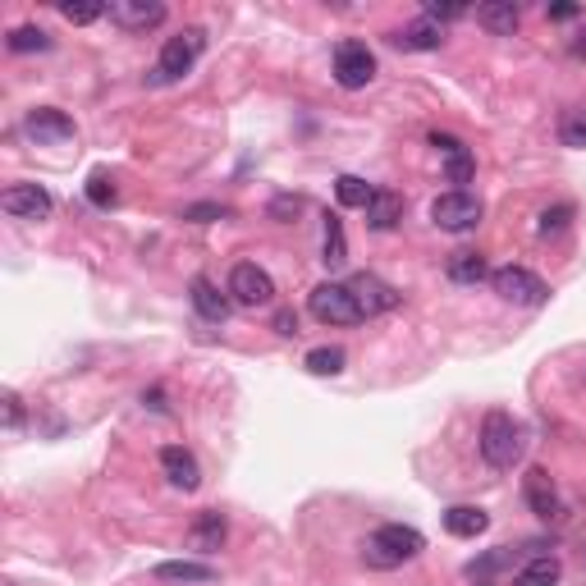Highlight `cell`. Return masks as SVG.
Listing matches in <instances>:
<instances>
[{"instance_id": "6da1fadb", "label": "cell", "mask_w": 586, "mask_h": 586, "mask_svg": "<svg viewBox=\"0 0 586 586\" xmlns=\"http://www.w3.org/2000/svg\"><path fill=\"white\" fill-rule=\"evenodd\" d=\"M477 445H481V458H486L490 467L509 472V467L522 463V454H527V426H522L513 413L495 408V413L481 417V440Z\"/></svg>"}, {"instance_id": "7a4b0ae2", "label": "cell", "mask_w": 586, "mask_h": 586, "mask_svg": "<svg viewBox=\"0 0 586 586\" xmlns=\"http://www.w3.org/2000/svg\"><path fill=\"white\" fill-rule=\"evenodd\" d=\"M422 550H426V536L417 532V527H408V522H385V527H376V532L367 536L362 559H367L371 568H399V564H408V559H417Z\"/></svg>"}, {"instance_id": "3957f363", "label": "cell", "mask_w": 586, "mask_h": 586, "mask_svg": "<svg viewBox=\"0 0 586 586\" xmlns=\"http://www.w3.org/2000/svg\"><path fill=\"white\" fill-rule=\"evenodd\" d=\"M202 46H207V33H202V28H184V33H174L170 42L161 46V55H156V65H152V74H147V83L165 87V83H179L184 74H193Z\"/></svg>"}, {"instance_id": "277c9868", "label": "cell", "mask_w": 586, "mask_h": 586, "mask_svg": "<svg viewBox=\"0 0 586 586\" xmlns=\"http://www.w3.org/2000/svg\"><path fill=\"white\" fill-rule=\"evenodd\" d=\"M307 307H312V316L321 321V326H358V321H367L362 316V307L353 303V293H348V284H316L312 298H307Z\"/></svg>"}, {"instance_id": "5b68a950", "label": "cell", "mask_w": 586, "mask_h": 586, "mask_svg": "<svg viewBox=\"0 0 586 586\" xmlns=\"http://www.w3.org/2000/svg\"><path fill=\"white\" fill-rule=\"evenodd\" d=\"M490 284L513 307H541L550 298V284L541 275H532L527 266H500V271H490Z\"/></svg>"}, {"instance_id": "8992f818", "label": "cell", "mask_w": 586, "mask_h": 586, "mask_svg": "<svg viewBox=\"0 0 586 586\" xmlns=\"http://www.w3.org/2000/svg\"><path fill=\"white\" fill-rule=\"evenodd\" d=\"M431 220L449 234H467V229L481 225V197H472L467 188H449L431 202Z\"/></svg>"}, {"instance_id": "52a82bcc", "label": "cell", "mask_w": 586, "mask_h": 586, "mask_svg": "<svg viewBox=\"0 0 586 586\" xmlns=\"http://www.w3.org/2000/svg\"><path fill=\"white\" fill-rule=\"evenodd\" d=\"M376 78V55L367 51V42H339L335 46V83L344 92H362V87Z\"/></svg>"}, {"instance_id": "ba28073f", "label": "cell", "mask_w": 586, "mask_h": 586, "mask_svg": "<svg viewBox=\"0 0 586 586\" xmlns=\"http://www.w3.org/2000/svg\"><path fill=\"white\" fill-rule=\"evenodd\" d=\"M229 293H234V303H243V307H261L275 298V280L261 271L257 261H239V266L229 271Z\"/></svg>"}, {"instance_id": "9c48e42d", "label": "cell", "mask_w": 586, "mask_h": 586, "mask_svg": "<svg viewBox=\"0 0 586 586\" xmlns=\"http://www.w3.org/2000/svg\"><path fill=\"white\" fill-rule=\"evenodd\" d=\"M106 14L115 28H124V33H147V28H161L165 23L161 0H110Z\"/></svg>"}, {"instance_id": "30bf717a", "label": "cell", "mask_w": 586, "mask_h": 586, "mask_svg": "<svg viewBox=\"0 0 586 586\" xmlns=\"http://www.w3.org/2000/svg\"><path fill=\"white\" fill-rule=\"evenodd\" d=\"M0 207L10 211L14 220H46L55 207V197L42 184H10L0 193Z\"/></svg>"}, {"instance_id": "8fae6325", "label": "cell", "mask_w": 586, "mask_h": 586, "mask_svg": "<svg viewBox=\"0 0 586 586\" xmlns=\"http://www.w3.org/2000/svg\"><path fill=\"white\" fill-rule=\"evenodd\" d=\"M348 293H353V303L362 307V316H380V312H394V307H399V289L385 284L380 275H367V271L348 280Z\"/></svg>"}, {"instance_id": "7c38bea8", "label": "cell", "mask_w": 586, "mask_h": 586, "mask_svg": "<svg viewBox=\"0 0 586 586\" xmlns=\"http://www.w3.org/2000/svg\"><path fill=\"white\" fill-rule=\"evenodd\" d=\"M522 495H527V504H532L536 518L554 522L559 513H564V500H559V486H554V477L545 472V467H532L527 477H522Z\"/></svg>"}, {"instance_id": "4fadbf2b", "label": "cell", "mask_w": 586, "mask_h": 586, "mask_svg": "<svg viewBox=\"0 0 586 586\" xmlns=\"http://www.w3.org/2000/svg\"><path fill=\"white\" fill-rule=\"evenodd\" d=\"M161 472H165V481H170L174 490H197L202 486V467H197V458L188 454L184 445H165L161 449Z\"/></svg>"}, {"instance_id": "5bb4252c", "label": "cell", "mask_w": 586, "mask_h": 586, "mask_svg": "<svg viewBox=\"0 0 586 586\" xmlns=\"http://www.w3.org/2000/svg\"><path fill=\"white\" fill-rule=\"evenodd\" d=\"M23 129L33 133L37 142H69V138H74V120H69L65 110H55V106H37V110H28Z\"/></svg>"}, {"instance_id": "9a60e30c", "label": "cell", "mask_w": 586, "mask_h": 586, "mask_svg": "<svg viewBox=\"0 0 586 586\" xmlns=\"http://www.w3.org/2000/svg\"><path fill=\"white\" fill-rule=\"evenodd\" d=\"M431 147L435 152H445V170H449V184H472V174H477V161H472V152H467L463 142L454 138V133H431Z\"/></svg>"}, {"instance_id": "2e32d148", "label": "cell", "mask_w": 586, "mask_h": 586, "mask_svg": "<svg viewBox=\"0 0 586 586\" xmlns=\"http://www.w3.org/2000/svg\"><path fill=\"white\" fill-rule=\"evenodd\" d=\"M188 298H193V307H197V316H202V321H211V326L229 321V298L207 280V275H197V280L188 284Z\"/></svg>"}, {"instance_id": "e0dca14e", "label": "cell", "mask_w": 586, "mask_h": 586, "mask_svg": "<svg viewBox=\"0 0 586 586\" xmlns=\"http://www.w3.org/2000/svg\"><path fill=\"white\" fill-rule=\"evenodd\" d=\"M390 42L399 46V51H440V42H445V28H440V23H431L422 14L417 23H408V28L390 33Z\"/></svg>"}, {"instance_id": "ac0fdd59", "label": "cell", "mask_w": 586, "mask_h": 586, "mask_svg": "<svg viewBox=\"0 0 586 586\" xmlns=\"http://www.w3.org/2000/svg\"><path fill=\"white\" fill-rule=\"evenodd\" d=\"M477 23L495 37H513L522 23V10L513 0H486V5H477Z\"/></svg>"}, {"instance_id": "d6986e66", "label": "cell", "mask_w": 586, "mask_h": 586, "mask_svg": "<svg viewBox=\"0 0 586 586\" xmlns=\"http://www.w3.org/2000/svg\"><path fill=\"white\" fill-rule=\"evenodd\" d=\"M486 527H490V513L477 509V504H454V509H445V532L458 536V541H477Z\"/></svg>"}, {"instance_id": "ffe728a7", "label": "cell", "mask_w": 586, "mask_h": 586, "mask_svg": "<svg viewBox=\"0 0 586 586\" xmlns=\"http://www.w3.org/2000/svg\"><path fill=\"white\" fill-rule=\"evenodd\" d=\"M399 220H403V197L390 193V188H376V197L367 202V225L385 234V229H394Z\"/></svg>"}, {"instance_id": "44dd1931", "label": "cell", "mask_w": 586, "mask_h": 586, "mask_svg": "<svg viewBox=\"0 0 586 586\" xmlns=\"http://www.w3.org/2000/svg\"><path fill=\"white\" fill-rule=\"evenodd\" d=\"M449 280L454 284H481V280H490V266H486V257L481 252H472V248H458L454 257H449Z\"/></svg>"}, {"instance_id": "7402d4cb", "label": "cell", "mask_w": 586, "mask_h": 586, "mask_svg": "<svg viewBox=\"0 0 586 586\" xmlns=\"http://www.w3.org/2000/svg\"><path fill=\"white\" fill-rule=\"evenodd\" d=\"M225 513H216V509H207V513H197V522H193V545L202 554H211V550H220L225 545Z\"/></svg>"}, {"instance_id": "603a6c76", "label": "cell", "mask_w": 586, "mask_h": 586, "mask_svg": "<svg viewBox=\"0 0 586 586\" xmlns=\"http://www.w3.org/2000/svg\"><path fill=\"white\" fill-rule=\"evenodd\" d=\"M216 568L211 564H197V559H170V564H156V582H211Z\"/></svg>"}, {"instance_id": "cb8c5ba5", "label": "cell", "mask_w": 586, "mask_h": 586, "mask_svg": "<svg viewBox=\"0 0 586 586\" xmlns=\"http://www.w3.org/2000/svg\"><path fill=\"white\" fill-rule=\"evenodd\" d=\"M559 577H564V564L554 554H536L532 564L513 577V586H559Z\"/></svg>"}, {"instance_id": "d4e9b609", "label": "cell", "mask_w": 586, "mask_h": 586, "mask_svg": "<svg viewBox=\"0 0 586 586\" xmlns=\"http://www.w3.org/2000/svg\"><path fill=\"white\" fill-rule=\"evenodd\" d=\"M335 197H339V207H362V211H367V202L376 197V188H371L367 179H358V174H339V179H335Z\"/></svg>"}, {"instance_id": "484cf974", "label": "cell", "mask_w": 586, "mask_h": 586, "mask_svg": "<svg viewBox=\"0 0 586 586\" xmlns=\"http://www.w3.org/2000/svg\"><path fill=\"white\" fill-rule=\"evenodd\" d=\"M321 261L330 271H339L348 261V239H344V220L339 216H326V248H321Z\"/></svg>"}, {"instance_id": "4316f807", "label": "cell", "mask_w": 586, "mask_h": 586, "mask_svg": "<svg viewBox=\"0 0 586 586\" xmlns=\"http://www.w3.org/2000/svg\"><path fill=\"white\" fill-rule=\"evenodd\" d=\"M344 348H312V353H307L303 358V367L312 371V376H339V371H344Z\"/></svg>"}, {"instance_id": "83f0119b", "label": "cell", "mask_w": 586, "mask_h": 586, "mask_svg": "<svg viewBox=\"0 0 586 586\" xmlns=\"http://www.w3.org/2000/svg\"><path fill=\"white\" fill-rule=\"evenodd\" d=\"M10 46L14 55H28V51H51V37L42 33V28H33V23H23V28H14L10 33Z\"/></svg>"}, {"instance_id": "f1b7e54d", "label": "cell", "mask_w": 586, "mask_h": 586, "mask_svg": "<svg viewBox=\"0 0 586 586\" xmlns=\"http://www.w3.org/2000/svg\"><path fill=\"white\" fill-rule=\"evenodd\" d=\"M87 202H92V207H115V202H120V188H115V179H110L106 170H97L87 179Z\"/></svg>"}, {"instance_id": "f546056e", "label": "cell", "mask_w": 586, "mask_h": 586, "mask_svg": "<svg viewBox=\"0 0 586 586\" xmlns=\"http://www.w3.org/2000/svg\"><path fill=\"white\" fill-rule=\"evenodd\" d=\"M559 138H564V147H577V152H586V115H564V124H559Z\"/></svg>"}, {"instance_id": "4dcf8cb0", "label": "cell", "mask_w": 586, "mask_h": 586, "mask_svg": "<svg viewBox=\"0 0 586 586\" xmlns=\"http://www.w3.org/2000/svg\"><path fill=\"white\" fill-rule=\"evenodd\" d=\"M60 14H65V23H97L101 14H106V5H97V0H87V5H60Z\"/></svg>"}, {"instance_id": "1f68e13d", "label": "cell", "mask_w": 586, "mask_h": 586, "mask_svg": "<svg viewBox=\"0 0 586 586\" xmlns=\"http://www.w3.org/2000/svg\"><path fill=\"white\" fill-rule=\"evenodd\" d=\"M568 220H573V207H568V202H559V207H550V211H541V234L545 239H550V234H559V229L568 225Z\"/></svg>"}, {"instance_id": "d6a6232c", "label": "cell", "mask_w": 586, "mask_h": 586, "mask_svg": "<svg viewBox=\"0 0 586 586\" xmlns=\"http://www.w3.org/2000/svg\"><path fill=\"white\" fill-rule=\"evenodd\" d=\"M463 14H467V5H440V0H431V5H426V19L440 23V28H445V23H454V19H463Z\"/></svg>"}, {"instance_id": "836d02e7", "label": "cell", "mask_w": 586, "mask_h": 586, "mask_svg": "<svg viewBox=\"0 0 586 586\" xmlns=\"http://www.w3.org/2000/svg\"><path fill=\"white\" fill-rule=\"evenodd\" d=\"M229 211L216 207V202H202V207H184V220H197V225H211V220H225Z\"/></svg>"}, {"instance_id": "e575fe53", "label": "cell", "mask_w": 586, "mask_h": 586, "mask_svg": "<svg viewBox=\"0 0 586 586\" xmlns=\"http://www.w3.org/2000/svg\"><path fill=\"white\" fill-rule=\"evenodd\" d=\"M5 426H10V431L23 426V399L14 390H5Z\"/></svg>"}, {"instance_id": "d590c367", "label": "cell", "mask_w": 586, "mask_h": 586, "mask_svg": "<svg viewBox=\"0 0 586 586\" xmlns=\"http://www.w3.org/2000/svg\"><path fill=\"white\" fill-rule=\"evenodd\" d=\"M275 330H280V335H298V316H293V312H275Z\"/></svg>"}, {"instance_id": "8d00e7d4", "label": "cell", "mask_w": 586, "mask_h": 586, "mask_svg": "<svg viewBox=\"0 0 586 586\" xmlns=\"http://www.w3.org/2000/svg\"><path fill=\"white\" fill-rule=\"evenodd\" d=\"M545 14H550L554 23H564V19H577V5H550Z\"/></svg>"}, {"instance_id": "74e56055", "label": "cell", "mask_w": 586, "mask_h": 586, "mask_svg": "<svg viewBox=\"0 0 586 586\" xmlns=\"http://www.w3.org/2000/svg\"><path fill=\"white\" fill-rule=\"evenodd\" d=\"M568 55H573V60H586V28L573 37V42H568Z\"/></svg>"}]
</instances>
